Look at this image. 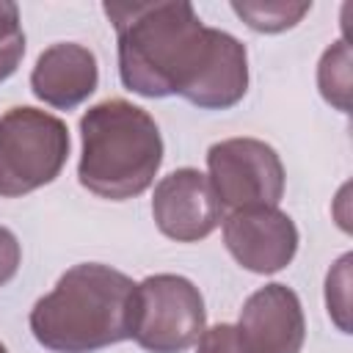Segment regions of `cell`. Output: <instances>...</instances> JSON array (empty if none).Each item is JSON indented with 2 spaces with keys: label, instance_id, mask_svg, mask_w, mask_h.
<instances>
[{
  "label": "cell",
  "instance_id": "cell-14",
  "mask_svg": "<svg viewBox=\"0 0 353 353\" xmlns=\"http://www.w3.org/2000/svg\"><path fill=\"white\" fill-rule=\"evenodd\" d=\"M25 58V30L19 19V6L0 0V83L8 80Z\"/></svg>",
  "mask_w": 353,
  "mask_h": 353
},
{
  "label": "cell",
  "instance_id": "cell-11",
  "mask_svg": "<svg viewBox=\"0 0 353 353\" xmlns=\"http://www.w3.org/2000/svg\"><path fill=\"white\" fill-rule=\"evenodd\" d=\"M248 91V52L240 39L232 33L212 28V41L207 61L193 80V85L182 94L185 102L201 110H229Z\"/></svg>",
  "mask_w": 353,
  "mask_h": 353
},
{
  "label": "cell",
  "instance_id": "cell-18",
  "mask_svg": "<svg viewBox=\"0 0 353 353\" xmlns=\"http://www.w3.org/2000/svg\"><path fill=\"white\" fill-rule=\"evenodd\" d=\"M0 353H8V350H6V345H3V342H0Z\"/></svg>",
  "mask_w": 353,
  "mask_h": 353
},
{
  "label": "cell",
  "instance_id": "cell-2",
  "mask_svg": "<svg viewBox=\"0 0 353 353\" xmlns=\"http://www.w3.org/2000/svg\"><path fill=\"white\" fill-rule=\"evenodd\" d=\"M135 281L102 262L72 265L41 295L28 325L50 353H97L130 339Z\"/></svg>",
  "mask_w": 353,
  "mask_h": 353
},
{
  "label": "cell",
  "instance_id": "cell-9",
  "mask_svg": "<svg viewBox=\"0 0 353 353\" xmlns=\"http://www.w3.org/2000/svg\"><path fill=\"white\" fill-rule=\"evenodd\" d=\"M234 325L251 353H301L306 339L301 298L292 287L279 281L254 290Z\"/></svg>",
  "mask_w": 353,
  "mask_h": 353
},
{
  "label": "cell",
  "instance_id": "cell-3",
  "mask_svg": "<svg viewBox=\"0 0 353 353\" xmlns=\"http://www.w3.org/2000/svg\"><path fill=\"white\" fill-rule=\"evenodd\" d=\"M163 165L157 121L127 99H105L80 116V185L108 201H127L152 188Z\"/></svg>",
  "mask_w": 353,
  "mask_h": 353
},
{
  "label": "cell",
  "instance_id": "cell-1",
  "mask_svg": "<svg viewBox=\"0 0 353 353\" xmlns=\"http://www.w3.org/2000/svg\"><path fill=\"white\" fill-rule=\"evenodd\" d=\"M116 30L121 85L146 99L182 97L199 77L212 28L201 22L185 0L171 3H127L102 6Z\"/></svg>",
  "mask_w": 353,
  "mask_h": 353
},
{
  "label": "cell",
  "instance_id": "cell-6",
  "mask_svg": "<svg viewBox=\"0 0 353 353\" xmlns=\"http://www.w3.org/2000/svg\"><path fill=\"white\" fill-rule=\"evenodd\" d=\"M207 179L221 210L279 207L287 185L279 152L259 138H223L207 149Z\"/></svg>",
  "mask_w": 353,
  "mask_h": 353
},
{
  "label": "cell",
  "instance_id": "cell-17",
  "mask_svg": "<svg viewBox=\"0 0 353 353\" xmlns=\"http://www.w3.org/2000/svg\"><path fill=\"white\" fill-rule=\"evenodd\" d=\"M19 265H22V245L11 229L0 226V287L17 276Z\"/></svg>",
  "mask_w": 353,
  "mask_h": 353
},
{
  "label": "cell",
  "instance_id": "cell-15",
  "mask_svg": "<svg viewBox=\"0 0 353 353\" xmlns=\"http://www.w3.org/2000/svg\"><path fill=\"white\" fill-rule=\"evenodd\" d=\"M350 262L353 256L342 254L325 276V309L342 334H350Z\"/></svg>",
  "mask_w": 353,
  "mask_h": 353
},
{
  "label": "cell",
  "instance_id": "cell-16",
  "mask_svg": "<svg viewBox=\"0 0 353 353\" xmlns=\"http://www.w3.org/2000/svg\"><path fill=\"white\" fill-rule=\"evenodd\" d=\"M196 353H251L234 323H218L204 328L196 342Z\"/></svg>",
  "mask_w": 353,
  "mask_h": 353
},
{
  "label": "cell",
  "instance_id": "cell-10",
  "mask_svg": "<svg viewBox=\"0 0 353 353\" xmlns=\"http://www.w3.org/2000/svg\"><path fill=\"white\" fill-rule=\"evenodd\" d=\"M99 85L97 55L77 41H55L36 58L30 91L55 110H74Z\"/></svg>",
  "mask_w": 353,
  "mask_h": 353
},
{
  "label": "cell",
  "instance_id": "cell-5",
  "mask_svg": "<svg viewBox=\"0 0 353 353\" xmlns=\"http://www.w3.org/2000/svg\"><path fill=\"white\" fill-rule=\"evenodd\" d=\"M207 328L201 290L179 273H154L135 284L130 339L146 353H185Z\"/></svg>",
  "mask_w": 353,
  "mask_h": 353
},
{
  "label": "cell",
  "instance_id": "cell-12",
  "mask_svg": "<svg viewBox=\"0 0 353 353\" xmlns=\"http://www.w3.org/2000/svg\"><path fill=\"white\" fill-rule=\"evenodd\" d=\"M232 11L256 33H284L309 11V0H234Z\"/></svg>",
  "mask_w": 353,
  "mask_h": 353
},
{
  "label": "cell",
  "instance_id": "cell-8",
  "mask_svg": "<svg viewBox=\"0 0 353 353\" xmlns=\"http://www.w3.org/2000/svg\"><path fill=\"white\" fill-rule=\"evenodd\" d=\"M221 204L199 168H176L165 174L152 193L154 226L176 243H199L221 226Z\"/></svg>",
  "mask_w": 353,
  "mask_h": 353
},
{
  "label": "cell",
  "instance_id": "cell-4",
  "mask_svg": "<svg viewBox=\"0 0 353 353\" xmlns=\"http://www.w3.org/2000/svg\"><path fill=\"white\" fill-rule=\"evenodd\" d=\"M66 124L30 105L0 116V199L28 196L55 182L69 160Z\"/></svg>",
  "mask_w": 353,
  "mask_h": 353
},
{
  "label": "cell",
  "instance_id": "cell-13",
  "mask_svg": "<svg viewBox=\"0 0 353 353\" xmlns=\"http://www.w3.org/2000/svg\"><path fill=\"white\" fill-rule=\"evenodd\" d=\"M350 85H353V55L345 39L325 47L317 63V88L320 97L339 113L350 110Z\"/></svg>",
  "mask_w": 353,
  "mask_h": 353
},
{
  "label": "cell",
  "instance_id": "cell-7",
  "mask_svg": "<svg viewBox=\"0 0 353 353\" xmlns=\"http://www.w3.org/2000/svg\"><path fill=\"white\" fill-rule=\"evenodd\" d=\"M223 245L232 259L251 273L270 276L284 270L298 254V226L279 207H245L221 218Z\"/></svg>",
  "mask_w": 353,
  "mask_h": 353
}]
</instances>
